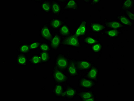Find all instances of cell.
Segmentation results:
<instances>
[{"label":"cell","mask_w":134,"mask_h":101,"mask_svg":"<svg viewBox=\"0 0 134 101\" xmlns=\"http://www.w3.org/2000/svg\"><path fill=\"white\" fill-rule=\"evenodd\" d=\"M52 77L55 83L57 84L66 83L70 78L64 71L54 67L52 72Z\"/></svg>","instance_id":"3"},{"label":"cell","mask_w":134,"mask_h":101,"mask_svg":"<svg viewBox=\"0 0 134 101\" xmlns=\"http://www.w3.org/2000/svg\"><path fill=\"white\" fill-rule=\"evenodd\" d=\"M52 29L48 23H45L40 30V36L49 43L53 35Z\"/></svg>","instance_id":"5"},{"label":"cell","mask_w":134,"mask_h":101,"mask_svg":"<svg viewBox=\"0 0 134 101\" xmlns=\"http://www.w3.org/2000/svg\"><path fill=\"white\" fill-rule=\"evenodd\" d=\"M62 45L77 49H80L82 47L80 38L75 36L74 34H71L69 36L62 38Z\"/></svg>","instance_id":"1"},{"label":"cell","mask_w":134,"mask_h":101,"mask_svg":"<svg viewBox=\"0 0 134 101\" xmlns=\"http://www.w3.org/2000/svg\"><path fill=\"white\" fill-rule=\"evenodd\" d=\"M29 61L31 65H38L42 64V61L40 55L38 54L33 55L29 59Z\"/></svg>","instance_id":"27"},{"label":"cell","mask_w":134,"mask_h":101,"mask_svg":"<svg viewBox=\"0 0 134 101\" xmlns=\"http://www.w3.org/2000/svg\"><path fill=\"white\" fill-rule=\"evenodd\" d=\"M103 46L100 42H98L92 45L91 47V51L94 54H99L102 52Z\"/></svg>","instance_id":"29"},{"label":"cell","mask_w":134,"mask_h":101,"mask_svg":"<svg viewBox=\"0 0 134 101\" xmlns=\"http://www.w3.org/2000/svg\"><path fill=\"white\" fill-rule=\"evenodd\" d=\"M41 43L42 42L39 41H35L29 43V46L32 51H36L39 49L40 45Z\"/></svg>","instance_id":"30"},{"label":"cell","mask_w":134,"mask_h":101,"mask_svg":"<svg viewBox=\"0 0 134 101\" xmlns=\"http://www.w3.org/2000/svg\"><path fill=\"white\" fill-rule=\"evenodd\" d=\"M83 77L97 82L99 70L96 65H93L89 69Z\"/></svg>","instance_id":"10"},{"label":"cell","mask_w":134,"mask_h":101,"mask_svg":"<svg viewBox=\"0 0 134 101\" xmlns=\"http://www.w3.org/2000/svg\"><path fill=\"white\" fill-rule=\"evenodd\" d=\"M51 13L55 16H59L62 10V6L57 1H51Z\"/></svg>","instance_id":"13"},{"label":"cell","mask_w":134,"mask_h":101,"mask_svg":"<svg viewBox=\"0 0 134 101\" xmlns=\"http://www.w3.org/2000/svg\"><path fill=\"white\" fill-rule=\"evenodd\" d=\"M17 51L19 54L25 55L31 54L32 52L29 43H21L17 48Z\"/></svg>","instance_id":"18"},{"label":"cell","mask_w":134,"mask_h":101,"mask_svg":"<svg viewBox=\"0 0 134 101\" xmlns=\"http://www.w3.org/2000/svg\"><path fill=\"white\" fill-rule=\"evenodd\" d=\"M117 19V21L125 26L132 27L134 25L133 22L124 14L118 15Z\"/></svg>","instance_id":"16"},{"label":"cell","mask_w":134,"mask_h":101,"mask_svg":"<svg viewBox=\"0 0 134 101\" xmlns=\"http://www.w3.org/2000/svg\"><path fill=\"white\" fill-rule=\"evenodd\" d=\"M64 86L62 84L55 83L53 87L52 93L56 98H62V97L64 90Z\"/></svg>","instance_id":"12"},{"label":"cell","mask_w":134,"mask_h":101,"mask_svg":"<svg viewBox=\"0 0 134 101\" xmlns=\"http://www.w3.org/2000/svg\"><path fill=\"white\" fill-rule=\"evenodd\" d=\"M134 7V1L133 0H124L123 1L121 10L123 12L130 10Z\"/></svg>","instance_id":"25"},{"label":"cell","mask_w":134,"mask_h":101,"mask_svg":"<svg viewBox=\"0 0 134 101\" xmlns=\"http://www.w3.org/2000/svg\"><path fill=\"white\" fill-rule=\"evenodd\" d=\"M58 32V33L62 36V38L69 36L71 33L70 27L65 22L59 29Z\"/></svg>","instance_id":"19"},{"label":"cell","mask_w":134,"mask_h":101,"mask_svg":"<svg viewBox=\"0 0 134 101\" xmlns=\"http://www.w3.org/2000/svg\"><path fill=\"white\" fill-rule=\"evenodd\" d=\"M85 3L90 4L91 5H96L100 3V1H84Z\"/></svg>","instance_id":"33"},{"label":"cell","mask_w":134,"mask_h":101,"mask_svg":"<svg viewBox=\"0 0 134 101\" xmlns=\"http://www.w3.org/2000/svg\"><path fill=\"white\" fill-rule=\"evenodd\" d=\"M98 42H99L98 40L94 36H88L84 38V43L88 46L93 45Z\"/></svg>","instance_id":"28"},{"label":"cell","mask_w":134,"mask_h":101,"mask_svg":"<svg viewBox=\"0 0 134 101\" xmlns=\"http://www.w3.org/2000/svg\"><path fill=\"white\" fill-rule=\"evenodd\" d=\"M106 27L112 29H118L125 27L126 26L122 24L118 21H106L104 23Z\"/></svg>","instance_id":"14"},{"label":"cell","mask_w":134,"mask_h":101,"mask_svg":"<svg viewBox=\"0 0 134 101\" xmlns=\"http://www.w3.org/2000/svg\"><path fill=\"white\" fill-rule=\"evenodd\" d=\"M62 37L58 32L54 33L50 42H49L52 50H58L62 45Z\"/></svg>","instance_id":"9"},{"label":"cell","mask_w":134,"mask_h":101,"mask_svg":"<svg viewBox=\"0 0 134 101\" xmlns=\"http://www.w3.org/2000/svg\"><path fill=\"white\" fill-rule=\"evenodd\" d=\"M78 87L82 89H91L94 87L97 82L84 77H80L78 80Z\"/></svg>","instance_id":"6"},{"label":"cell","mask_w":134,"mask_h":101,"mask_svg":"<svg viewBox=\"0 0 134 101\" xmlns=\"http://www.w3.org/2000/svg\"><path fill=\"white\" fill-rule=\"evenodd\" d=\"M123 12L124 13V15L129 18V19L132 22H133L134 13L132 11H131V10H128Z\"/></svg>","instance_id":"32"},{"label":"cell","mask_w":134,"mask_h":101,"mask_svg":"<svg viewBox=\"0 0 134 101\" xmlns=\"http://www.w3.org/2000/svg\"><path fill=\"white\" fill-rule=\"evenodd\" d=\"M89 26L92 31L93 32H99L103 31L106 28L104 25L96 22H91L89 24Z\"/></svg>","instance_id":"17"},{"label":"cell","mask_w":134,"mask_h":101,"mask_svg":"<svg viewBox=\"0 0 134 101\" xmlns=\"http://www.w3.org/2000/svg\"><path fill=\"white\" fill-rule=\"evenodd\" d=\"M120 33L121 32L119 30L112 29L105 30L104 32V33L108 37L114 38H117Z\"/></svg>","instance_id":"26"},{"label":"cell","mask_w":134,"mask_h":101,"mask_svg":"<svg viewBox=\"0 0 134 101\" xmlns=\"http://www.w3.org/2000/svg\"><path fill=\"white\" fill-rule=\"evenodd\" d=\"M79 6L78 3L76 1H67L63 10H78Z\"/></svg>","instance_id":"21"},{"label":"cell","mask_w":134,"mask_h":101,"mask_svg":"<svg viewBox=\"0 0 134 101\" xmlns=\"http://www.w3.org/2000/svg\"><path fill=\"white\" fill-rule=\"evenodd\" d=\"M87 33V22L86 20H82L78 26L76 28L74 35L80 38L85 36Z\"/></svg>","instance_id":"8"},{"label":"cell","mask_w":134,"mask_h":101,"mask_svg":"<svg viewBox=\"0 0 134 101\" xmlns=\"http://www.w3.org/2000/svg\"><path fill=\"white\" fill-rule=\"evenodd\" d=\"M78 92V90L76 88L67 83L64 86L62 98L72 100L77 97Z\"/></svg>","instance_id":"4"},{"label":"cell","mask_w":134,"mask_h":101,"mask_svg":"<svg viewBox=\"0 0 134 101\" xmlns=\"http://www.w3.org/2000/svg\"><path fill=\"white\" fill-rule=\"evenodd\" d=\"M77 96L83 101H86V100L92 97H96V94L93 91L88 90L78 92Z\"/></svg>","instance_id":"15"},{"label":"cell","mask_w":134,"mask_h":101,"mask_svg":"<svg viewBox=\"0 0 134 101\" xmlns=\"http://www.w3.org/2000/svg\"><path fill=\"white\" fill-rule=\"evenodd\" d=\"M41 10L46 13H50L51 12V3L50 1H43L41 4Z\"/></svg>","instance_id":"24"},{"label":"cell","mask_w":134,"mask_h":101,"mask_svg":"<svg viewBox=\"0 0 134 101\" xmlns=\"http://www.w3.org/2000/svg\"><path fill=\"white\" fill-rule=\"evenodd\" d=\"M64 22L58 18L52 19L49 20L48 24L52 29L55 30L59 29L62 26Z\"/></svg>","instance_id":"20"},{"label":"cell","mask_w":134,"mask_h":101,"mask_svg":"<svg viewBox=\"0 0 134 101\" xmlns=\"http://www.w3.org/2000/svg\"><path fill=\"white\" fill-rule=\"evenodd\" d=\"M28 60L29 59L26 55L17 54L16 56V63L17 65L22 66H25L27 65Z\"/></svg>","instance_id":"22"},{"label":"cell","mask_w":134,"mask_h":101,"mask_svg":"<svg viewBox=\"0 0 134 101\" xmlns=\"http://www.w3.org/2000/svg\"><path fill=\"white\" fill-rule=\"evenodd\" d=\"M66 72L69 77L75 78L80 75V71L76 67V59H70V61Z\"/></svg>","instance_id":"7"},{"label":"cell","mask_w":134,"mask_h":101,"mask_svg":"<svg viewBox=\"0 0 134 101\" xmlns=\"http://www.w3.org/2000/svg\"><path fill=\"white\" fill-rule=\"evenodd\" d=\"M69 61L70 58L63 54L59 53L55 57L54 67L66 72Z\"/></svg>","instance_id":"2"},{"label":"cell","mask_w":134,"mask_h":101,"mask_svg":"<svg viewBox=\"0 0 134 101\" xmlns=\"http://www.w3.org/2000/svg\"><path fill=\"white\" fill-rule=\"evenodd\" d=\"M39 50L40 51H45L50 52L52 50L51 48L49 43L42 42L40 45Z\"/></svg>","instance_id":"31"},{"label":"cell","mask_w":134,"mask_h":101,"mask_svg":"<svg viewBox=\"0 0 134 101\" xmlns=\"http://www.w3.org/2000/svg\"><path fill=\"white\" fill-rule=\"evenodd\" d=\"M76 64L80 72L88 70L94 65L92 62L85 60L76 59Z\"/></svg>","instance_id":"11"},{"label":"cell","mask_w":134,"mask_h":101,"mask_svg":"<svg viewBox=\"0 0 134 101\" xmlns=\"http://www.w3.org/2000/svg\"><path fill=\"white\" fill-rule=\"evenodd\" d=\"M39 55L42 64H47L51 60V55L50 52L40 51Z\"/></svg>","instance_id":"23"}]
</instances>
